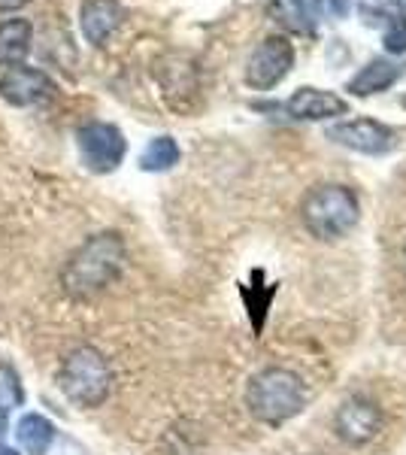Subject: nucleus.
<instances>
[{"label":"nucleus","instance_id":"14","mask_svg":"<svg viewBox=\"0 0 406 455\" xmlns=\"http://www.w3.org/2000/svg\"><path fill=\"white\" fill-rule=\"evenodd\" d=\"M16 437H19V446L28 455H46L52 440H55V425L49 419H43L40 413H28V416H21Z\"/></svg>","mask_w":406,"mask_h":455},{"label":"nucleus","instance_id":"12","mask_svg":"<svg viewBox=\"0 0 406 455\" xmlns=\"http://www.w3.org/2000/svg\"><path fill=\"white\" fill-rule=\"evenodd\" d=\"M79 25L88 43L100 46L109 40V34L122 25V6L119 0H83V10H79Z\"/></svg>","mask_w":406,"mask_h":455},{"label":"nucleus","instance_id":"19","mask_svg":"<svg viewBox=\"0 0 406 455\" xmlns=\"http://www.w3.org/2000/svg\"><path fill=\"white\" fill-rule=\"evenodd\" d=\"M25 4H28V0H0V10H4V12H12V10H21Z\"/></svg>","mask_w":406,"mask_h":455},{"label":"nucleus","instance_id":"1","mask_svg":"<svg viewBox=\"0 0 406 455\" xmlns=\"http://www.w3.org/2000/svg\"><path fill=\"white\" fill-rule=\"evenodd\" d=\"M124 261H128V249H124L122 234L115 231L94 234L64 264L61 270L64 291L79 300L100 295V291H107L122 276Z\"/></svg>","mask_w":406,"mask_h":455},{"label":"nucleus","instance_id":"11","mask_svg":"<svg viewBox=\"0 0 406 455\" xmlns=\"http://www.w3.org/2000/svg\"><path fill=\"white\" fill-rule=\"evenodd\" d=\"M406 73V64H397V61H388V58H373L361 68L355 76L349 79L346 92L355 94V98H370V94H382L388 92L391 85L397 83Z\"/></svg>","mask_w":406,"mask_h":455},{"label":"nucleus","instance_id":"22","mask_svg":"<svg viewBox=\"0 0 406 455\" xmlns=\"http://www.w3.org/2000/svg\"><path fill=\"white\" fill-rule=\"evenodd\" d=\"M403 270H406V243H403Z\"/></svg>","mask_w":406,"mask_h":455},{"label":"nucleus","instance_id":"2","mask_svg":"<svg viewBox=\"0 0 406 455\" xmlns=\"http://www.w3.org/2000/svg\"><path fill=\"white\" fill-rule=\"evenodd\" d=\"M309 403V388L304 377L288 368H264L249 379L246 407L258 422L264 425H285L298 413H304Z\"/></svg>","mask_w":406,"mask_h":455},{"label":"nucleus","instance_id":"6","mask_svg":"<svg viewBox=\"0 0 406 455\" xmlns=\"http://www.w3.org/2000/svg\"><path fill=\"white\" fill-rule=\"evenodd\" d=\"M294 68V46L285 36H267L246 61V83L258 92L276 88Z\"/></svg>","mask_w":406,"mask_h":455},{"label":"nucleus","instance_id":"16","mask_svg":"<svg viewBox=\"0 0 406 455\" xmlns=\"http://www.w3.org/2000/svg\"><path fill=\"white\" fill-rule=\"evenodd\" d=\"M358 16L370 28H391L403 19L401 0H358Z\"/></svg>","mask_w":406,"mask_h":455},{"label":"nucleus","instance_id":"9","mask_svg":"<svg viewBox=\"0 0 406 455\" xmlns=\"http://www.w3.org/2000/svg\"><path fill=\"white\" fill-rule=\"evenodd\" d=\"M55 94V83L43 70L34 68H10L0 76V98L12 107H36L46 104Z\"/></svg>","mask_w":406,"mask_h":455},{"label":"nucleus","instance_id":"15","mask_svg":"<svg viewBox=\"0 0 406 455\" xmlns=\"http://www.w3.org/2000/svg\"><path fill=\"white\" fill-rule=\"evenodd\" d=\"M179 146H176L173 137H155V140L146 146V152L139 156V167L149 173H164L170 167L179 164Z\"/></svg>","mask_w":406,"mask_h":455},{"label":"nucleus","instance_id":"5","mask_svg":"<svg viewBox=\"0 0 406 455\" xmlns=\"http://www.w3.org/2000/svg\"><path fill=\"white\" fill-rule=\"evenodd\" d=\"M76 143H79L83 164L92 173H113L124 161V152H128L124 134L115 124H107V122L83 124L76 134Z\"/></svg>","mask_w":406,"mask_h":455},{"label":"nucleus","instance_id":"17","mask_svg":"<svg viewBox=\"0 0 406 455\" xmlns=\"http://www.w3.org/2000/svg\"><path fill=\"white\" fill-rule=\"evenodd\" d=\"M25 388L19 383V373L10 364H0V407H21Z\"/></svg>","mask_w":406,"mask_h":455},{"label":"nucleus","instance_id":"21","mask_svg":"<svg viewBox=\"0 0 406 455\" xmlns=\"http://www.w3.org/2000/svg\"><path fill=\"white\" fill-rule=\"evenodd\" d=\"M0 455H19V452L10 450V446H0Z\"/></svg>","mask_w":406,"mask_h":455},{"label":"nucleus","instance_id":"13","mask_svg":"<svg viewBox=\"0 0 406 455\" xmlns=\"http://www.w3.org/2000/svg\"><path fill=\"white\" fill-rule=\"evenodd\" d=\"M34 28L25 19H10L0 25V64L6 68H19L31 52Z\"/></svg>","mask_w":406,"mask_h":455},{"label":"nucleus","instance_id":"8","mask_svg":"<svg viewBox=\"0 0 406 455\" xmlns=\"http://www.w3.org/2000/svg\"><path fill=\"white\" fill-rule=\"evenodd\" d=\"M324 137H328L330 143L343 146V149L361 152V156H386V152H391L397 146L394 131L373 119H352V122L328 124Z\"/></svg>","mask_w":406,"mask_h":455},{"label":"nucleus","instance_id":"20","mask_svg":"<svg viewBox=\"0 0 406 455\" xmlns=\"http://www.w3.org/2000/svg\"><path fill=\"white\" fill-rule=\"evenodd\" d=\"M6 425H10V413H6V407H0V443L6 437Z\"/></svg>","mask_w":406,"mask_h":455},{"label":"nucleus","instance_id":"10","mask_svg":"<svg viewBox=\"0 0 406 455\" xmlns=\"http://www.w3.org/2000/svg\"><path fill=\"white\" fill-rule=\"evenodd\" d=\"M285 109H288V116L298 122H324V119H334V116L349 113V100H343L334 92H322V88L304 85L285 100Z\"/></svg>","mask_w":406,"mask_h":455},{"label":"nucleus","instance_id":"4","mask_svg":"<svg viewBox=\"0 0 406 455\" xmlns=\"http://www.w3.org/2000/svg\"><path fill=\"white\" fill-rule=\"evenodd\" d=\"M58 386L79 407H100L113 392V368L94 347L73 349L61 364Z\"/></svg>","mask_w":406,"mask_h":455},{"label":"nucleus","instance_id":"7","mask_svg":"<svg viewBox=\"0 0 406 455\" xmlns=\"http://www.w3.org/2000/svg\"><path fill=\"white\" fill-rule=\"evenodd\" d=\"M382 407L367 395H352L339 403L334 416V431L343 443L349 446H367L382 431Z\"/></svg>","mask_w":406,"mask_h":455},{"label":"nucleus","instance_id":"18","mask_svg":"<svg viewBox=\"0 0 406 455\" xmlns=\"http://www.w3.org/2000/svg\"><path fill=\"white\" fill-rule=\"evenodd\" d=\"M382 43H386V52L403 55L406 52V19H401L397 25L386 28V36H382Z\"/></svg>","mask_w":406,"mask_h":455},{"label":"nucleus","instance_id":"3","mask_svg":"<svg viewBox=\"0 0 406 455\" xmlns=\"http://www.w3.org/2000/svg\"><path fill=\"white\" fill-rule=\"evenodd\" d=\"M358 195L349 186H339V182L313 186L300 201V222L315 240H324V243L343 240L358 225Z\"/></svg>","mask_w":406,"mask_h":455}]
</instances>
